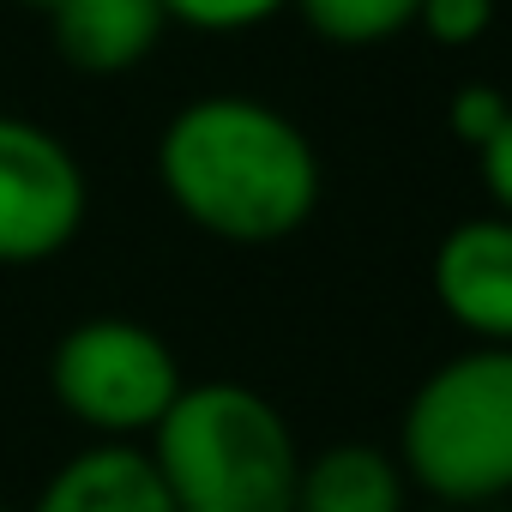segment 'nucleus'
<instances>
[{"label": "nucleus", "mask_w": 512, "mask_h": 512, "mask_svg": "<svg viewBox=\"0 0 512 512\" xmlns=\"http://www.w3.org/2000/svg\"><path fill=\"white\" fill-rule=\"evenodd\" d=\"M169 199L217 241L266 247L296 235L320 205V157L308 133L260 97H193L157 139Z\"/></svg>", "instance_id": "1"}, {"label": "nucleus", "mask_w": 512, "mask_h": 512, "mask_svg": "<svg viewBox=\"0 0 512 512\" xmlns=\"http://www.w3.org/2000/svg\"><path fill=\"white\" fill-rule=\"evenodd\" d=\"M145 458L175 512H296L302 446L284 410L241 380L181 386Z\"/></svg>", "instance_id": "2"}, {"label": "nucleus", "mask_w": 512, "mask_h": 512, "mask_svg": "<svg viewBox=\"0 0 512 512\" xmlns=\"http://www.w3.org/2000/svg\"><path fill=\"white\" fill-rule=\"evenodd\" d=\"M398 470L446 512L512 494V350L470 344L410 392Z\"/></svg>", "instance_id": "3"}, {"label": "nucleus", "mask_w": 512, "mask_h": 512, "mask_svg": "<svg viewBox=\"0 0 512 512\" xmlns=\"http://www.w3.org/2000/svg\"><path fill=\"white\" fill-rule=\"evenodd\" d=\"M181 386L187 380H181L175 350L151 326L121 320V314L79 320L73 332H61V344L49 356L55 404L115 446H133L139 434L151 440V428L169 416Z\"/></svg>", "instance_id": "4"}, {"label": "nucleus", "mask_w": 512, "mask_h": 512, "mask_svg": "<svg viewBox=\"0 0 512 512\" xmlns=\"http://www.w3.org/2000/svg\"><path fill=\"white\" fill-rule=\"evenodd\" d=\"M85 223L79 157L25 115H0V260L31 266L61 253Z\"/></svg>", "instance_id": "5"}, {"label": "nucleus", "mask_w": 512, "mask_h": 512, "mask_svg": "<svg viewBox=\"0 0 512 512\" xmlns=\"http://www.w3.org/2000/svg\"><path fill=\"white\" fill-rule=\"evenodd\" d=\"M434 302L476 344L512 350V217H464L434 247Z\"/></svg>", "instance_id": "6"}, {"label": "nucleus", "mask_w": 512, "mask_h": 512, "mask_svg": "<svg viewBox=\"0 0 512 512\" xmlns=\"http://www.w3.org/2000/svg\"><path fill=\"white\" fill-rule=\"evenodd\" d=\"M31 512H175L169 488L157 482L145 446H115L97 440L73 452L37 494Z\"/></svg>", "instance_id": "7"}, {"label": "nucleus", "mask_w": 512, "mask_h": 512, "mask_svg": "<svg viewBox=\"0 0 512 512\" xmlns=\"http://www.w3.org/2000/svg\"><path fill=\"white\" fill-rule=\"evenodd\" d=\"M55 49L85 73H121L145 61L169 25L163 0H55Z\"/></svg>", "instance_id": "8"}, {"label": "nucleus", "mask_w": 512, "mask_h": 512, "mask_svg": "<svg viewBox=\"0 0 512 512\" xmlns=\"http://www.w3.org/2000/svg\"><path fill=\"white\" fill-rule=\"evenodd\" d=\"M410 482L392 452L368 440H338L314 458H302L296 512H410Z\"/></svg>", "instance_id": "9"}, {"label": "nucleus", "mask_w": 512, "mask_h": 512, "mask_svg": "<svg viewBox=\"0 0 512 512\" xmlns=\"http://www.w3.org/2000/svg\"><path fill=\"white\" fill-rule=\"evenodd\" d=\"M296 13L308 19L314 37L338 49H374V43L416 31L422 0H296Z\"/></svg>", "instance_id": "10"}, {"label": "nucleus", "mask_w": 512, "mask_h": 512, "mask_svg": "<svg viewBox=\"0 0 512 512\" xmlns=\"http://www.w3.org/2000/svg\"><path fill=\"white\" fill-rule=\"evenodd\" d=\"M494 25V0H422L416 31H428L440 49H470Z\"/></svg>", "instance_id": "11"}, {"label": "nucleus", "mask_w": 512, "mask_h": 512, "mask_svg": "<svg viewBox=\"0 0 512 512\" xmlns=\"http://www.w3.org/2000/svg\"><path fill=\"white\" fill-rule=\"evenodd\" d=\"M278 7H290V0H163L169 19H187L199 31H247V25L272 19Z\"/></svg>", "instance_id": "12"}, {"label": "nucleus", "mask_w": 512, "mask_h": 512, "mask_svg": "<svg viewBox=\"0 0 512 512\" xmlns=\"http://www.w3.org/2000/svg\"><path fill=\"white\" fill-rule=\"evenodd\" d=\"M512 115V103L494 91V85H464L458 97H452V109H446V121H452V133L470 145V151H482L494 133H500V121Z\"/></svg>", "instance_id": "13"}, {"label": "nucleus", "mask_w": 512, "mask_h": 512, "mask_svg": "<svg viewBox=\"0 0 512 512\" xmlns=\"http://www.w3.org/2000/svg\"><path fill=\"white\" fill-rule=\"evenodd\" d=\"M476 157H482V181H488V193H494L500 217H512V115L500 121V133H494Z\"/></svg>", "instance_id": "14"}, {"label": "nucleus", "mask_w": 512, "mask_h": 512, "mask_svg": "<svg viewBox=\"0 0 512 512\" xmlns=\"http://www.w3.org/2000/svg\"><path fill=\"white\" fill-rule=\"evenodd\" d=\"M428 512H446V506H428Z\"/></svg>", "instance_id": "15"}, {"label": "nucleus", "mask_w": 512, "mask_h": 512, "mask_svg": "<svg viewBox=\"0 0 512 512\" xmlns=\"http://www.w3.org/2000/svg\"><path fill=\"white\" fill-rule=\"evenodd\" d=\"M43 7H55V0H43Z\"/></svg>", "instance_id": "16"}]
</instances>
